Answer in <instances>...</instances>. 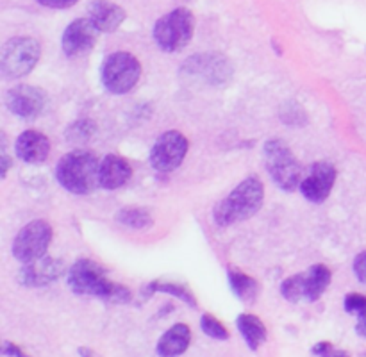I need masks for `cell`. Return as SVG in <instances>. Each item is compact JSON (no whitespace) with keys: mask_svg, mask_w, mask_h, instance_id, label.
I'll return each mask as SVG.
<instances>
[{"mask_svg":"<svg viewBox=\"0 0 366 357\" xmlns=\"http://www.w3.org/2000/svg\"><path fill=\"white\" fill-rule=\"evenodd\" d=\"M88 18L100 32H114L125 21V11L109 0H95L89 4Z\"/></svg>","mask_w":366,"mask_h":357,"instance_id":"16","label":"cell"},{"mask_svg":"<svg viewBox=\"0 0 366 357\" xmlns=\"http://www.w3.org/2000/svg\"><path fill=\"white\" fill-rule=\"evenodd\" d=\"M188 149L189 141L184 134H181L179 131L164 132L157 138L150 150V164L154 170L163 171V174L177 170L184 161Z\"/></svg>","mask_w":366,"mask_h":357,"instance_id":"9","label":"cell"},{"mask_svg":"<svg viewBox=\"0 0 366 357\" xmlns=\"http://www.w3.org/2000/svg\"><path fill=\"white\" fill-rule=\"evenodd\" d=\"M192 343V328L186 323H175L159 338L156 345V353L159 357H179L189 348Z\"/></svg>","mask_w":366,"mask_h":357,"instance_id":"17","label":"cell"},{"mask_svg":"<svg viewBox=\"0 0 366 357\" xmlns=\"http://www.w3.org/2000/svg\"><path fill=\"white\" fill-rule=\"evenodd\" d=\"M354 273L361 282L366 284V250L354 259Z\"/></svg>","mask_w":366,"mask_h":357,"instance_id":"27","label":"cell"},{"mask_svg":"<svg viewBox=\"0 0 366 357\" xmlns=\"http://www.w3.org/2000/svg\"><path fill=\"white\" fill-rule=\"evenodd\" d=\"M143 291H145V296L154 295V293H157V291L167 293V295H172V296H175V298L182 300V302L188 303V306L193 307V309H195V307H197L195 295H193L192 289H189L188 286H184V284H175V282H159V281H156V282H150V284H147Z\"/></svg>","mask_w":366,"mask_h":357,"instance_id":"21","label":"cell"},{"mask_svg":"<svg viewBox=\"0 0 366 357\" xmlns=\"http://www.w3.org/2000/svg\"><path fill=\"white\" fill-rule=\"evenodd\" d=\"M117 220L124 227L134 228V231H145L154 225L152 214L143 207H124V209L118 211Z\"/></svg>","mask_w":366,"mask_h":357,"instance_id":"22","label":"cell"},{"mask_svg":"<svg viewBox=\"0 0 366 357\" xmlns=\"http://www.w3.org/2000/svg\"><path fill=\"white\" fill-rule=\"evenodd\" d=\"M14 154L24 163H45L50 154V139L43 132L25 131L14 141Z\"/></svg>","mask_w":366,"mask_h":357,"instance_id":"14","label":"cell"},{"mask_svg":"<svg viewBox=\"0 0 366 357\" xmlns=\"http://www.w3.org/2000/svg\"><path fill=\"white\" fill-rule=\"evenodd\" d=\"M68 286L75 295L95 296L109 303H129L132 300L131 289L124 284L111 282L107 271L92 259L75 261L68 270Z\"/></svg>","mask_w":366,"mask_h":357,"instance_id":"1","label":"cell"},{"mask_svg":"<svg viewBox=\"0 0 366 357\" xmlns=\"http://www.w3.org/2000/svg\"><path fill=\"white\" fill-rule=\"evenodd\" d=\"M142 77V64L132 54L114 52L104 59L100 66L102 86L113 95H125L138 84Z\"/></svg>","mask_w":366,"mask_h":357,"instance_id":"6","label":"cell"},{"mask_svg":"<svg viewBox=\"0 0 366 357\" xmlns=\"http://www.w3.org/2000/svg\"><path fill=\"white\" fill-rule=\"evenodd\" d=\"M363 357H366V353H363Z\"/></svg>","mask_w":366,"mask_h":357,"instance_id":"35","label":"cell"},{"mask_svg":"<svg viewBox=\"0 0 366 357\" xmlns=\"http://www.w3.org/2000/svg\"><path fill=\"white\" fill-rule=\"evenodd\" d=\"M100 161L89 150H71L56 164V181L74 195H89L99 188Z\"/></svg>","mask_w":366,"mask_h":357,"instance_id":"3","label":"cell"},{"mask_svg":"<svg viewBox=\"0 0 366 357\" xmlns=\"http://www.w3.org/2000/svg\"><path fill=\"white\" fill-rule=\"evenodd\" d=\"M77 352H79V356H81V357H97V353L93 352L89 346H79Z\"/></svg>","mask_w":366,"mask_h":357,"instance_id":"33","label":"cell"},{"mask_svg":"<svg viewBox=\"0 0 366 357\" xmlns=\"http://www.w3.org/2000/svg\"><path fill=\"white\" fill-rule=\"evenodd\" d=\"M99 29L93 25L89 18H77L71 21L63 32V52L68 57H79L88 54L95 46L97 38H99Z\"/></svg>","mask_w":366,"mask_h":357,"instance_id":"12","label":"cell"},{"mask_svg":"<svg viewBox=\"0 0 366 357\" xmlns=\"http://www.w3.org/2000/svg\"><path fill=\"white\" fill-rule=\"evenodd\" d=\"M332 350H335V346H332L331 341H318L317 345L311 348V353L317 357H325V356H329Z\"/></svg>","mask_w":366,"mask_h":357,"instance_id":"30","label":"cell"},{"mask_svg":"<svg viewBox=\"0 0 366 357\" xmlns=\"http://www.w3.org/2000/svg\"><path fill=\"white\" fill-rule=\"evenodd\" d=\"M343 307L349 314L361 316V314L366 313V296L361 295V293H349L343 300Z\"/></svg>","mask_w":366,"mask_h":357,"instance_id":"26","label":"cell"},{"mask_svg":"<svg viewBox=\"0 0 366 357\" xmlns=\"http://www.w3.org/2000/svg\"><path fill=\"white\" fill-rule=\"evenodd\" d=\"M336 182V168L331 163H315L304 171L302 181H300V193L306 196L310 202L322 203L329 195Z\"/></svg>","mask_w":366,"mask_h":357,"instance_id":"10","label":"cell"},{"mask_svg":"<svg viewBox=\"0 0 366 357\" xmlns=\"http://www.w3.org/2000/svg\"><path fill=\"white\" fill-rule=\"evenodd\" d=\"M227 278H229V286H231L232 293H234L242 302L245 303L256 302L257 295H259V282H257L256 278L247 275L245 271L234 270V268H229Z\"/></svg>","mask_w":366,"mask_h":357,"instance_id":"19","label":"cell"},{"mask_svg":"<svg viewBox=\"0 0 366 357\" xmlns=\"http://www.w3.org/2000/svg\"><path fill=\"white\" fill-rule=\"evenodd\" d=\"M0 161H2V178L6 177V174H7V170H9V166H11V159H9V154H7V150H6V134H4L2 132V157H0Z\"/></svg>","mask_w":366,"mask_h":357,"instance_id":"31","label":"cell"},{"mask_svg":"<svg viewBox=\"0 0 366 357\" xmlns=\"http://www.w3.org/2000/svg\"><path fill=\"white\" fill-rule=\"evenodd\" d=\"M200 328H202L204 334L209 336V338L213 339H218V341H225V339H229V336H231L229 334L227 327H225L218 318H214L213 314L209 313H204L202 316H200Z\"/></svg>","mask_w":366,"mask_h":357,"instance_id":"24","label":"cell"},{"mask_svg":"<svg viewBox=\"0 0 366 357\" xmlns=\"http://www.w3.org/2000/svg\"><path fill=\"white\" fill-rule=\"evenodd\" d=\"M46 93L41 88L29 84H18L11 88L6 95V106L16 116L24 120L39 116L46 106Z\"/></svg>","mask_w":366,"mask_h":357,"instance_id":"11","label":"cell"},{"mask_svg":"<svg viewBox=\"0 0 366 357\" xmlns=\"http://www.w3.org/2000/svg\"><path fill=\"white\" fill-rule=\"evenodd\" d=\"M236 325H238V331L242 334V338L245 339L247 346L250 350H257L263 346V343L267 341L268 331L267 325L263 323L261 318H257L256 314L252 313H242L236 320Z\"/></svg>","mask_w":366,"mask_h":357,"instance_id":"18","label":"cell"},{"mask_svg":"<svg viewBox=\"0 0 366 357\" xmlns=\"http://www.w3.org/2000/svg\"><path fill=\"white\" fill-rule=\"evenodd\" d=\"M306 275V300L315 302L325 293V289L331 284L332 273L325 264H315L307 270Z\"/></svg>","mask_w":366,"mask_h":357,"instance_id":"20","label":"cell"},{"mask_svg":"<svg viewBox=\"0 0 366 357\" xmlns=\"http://www.w3.org/2000/svg\"><path fill=\"white\" fill-rule=\"evenodd\" d=\"M41 56L38 39L16 36L6 41L0 54V70L6 79H20L31 74Z\"/></svg>","mask_w":366,"mask_h":357,"instance_id":"7","label":"cell"},{"mask_svg":"<svg viewBox=\"0 0 366 357\" xmlns=\"http://www.w3.org/2000/svg\"><path fill=\"white\" fill-rule=\"evenodd\" d=\"M2 353L7 357H31V356H27V353H25L20 346L14 345V343H11V341L4 343Z\"/></svg>","mask_w":366,"mask_h":357,"instance_id":"29","label":"cell"},{"mask_svg":"<svg viewBox=\"0 0 366 357\" xmlns=\"http://www.w3.org/2000/svg\"><path fill=\"white\" fill-rule=\"evenodd\" d=\"M264 161L272 181L285 191H293L302 181V166L295 154L282 139H268L264 143Z\"/></svg>","mask_w":366,"mask_h":357,"instance_id":"5","label":"cell"},{"mask_svg":"<svg viewBox=\"0 0 366 357\" xmlns=\"http://www.w3.org/2000/svg\"><path fill=\"white\" fill-rule=\"evenodd\" d=\"M154 41L164 52H179L189 45L195 34V16L186 7L170 11L154 25Z\"/></svg>","mask_w":366,"mask_h":357,"instance_id":"4","label":"cell"},{"mask_svg":"<svg viewBox=\"0 0 366 357\" xmlns=\"http://www.w3.org/2000/svg\"><path fill=\"white\" fill-rule=\"evenodd\" d=\"M356 332L361 336V338H366V313L361 314V316H357Z\"/></svg>","mask_w":366,"mask_h":357,"instance_id":"32","label":"cell"},{"mask_svg":"<svg viewBox=\"0 0 366 357\" xmlns=\"http://www.w3.org/2000/svg\"><path fill=\"white\" fill-rule=\"evenodd\" d=\"M325 357H350V353L349 352H345V350H332L331 353H329V356H325Z\"/></svg>","mask_w":366,"mask_h":357,"instance_id":"34","label":"cell"},{"mask_svg":"<svg viewBox=\"0 0 366 357\" xmlns=\"http://www.w3.org/2000/svg\"><path fill=\"white\" fill-rule=\"evenodd\" d=\"M39 6L50 7V9H66V7L75 6L79 0H36Z\"/></svg>","mask_w":366,"mask_h":357,"instance_id":"28","label":"cell"},{"mask_svg":"<svg viewBox=\"0 0 366 357\" xmlns=\"http://www.w3.org/2000/svg\"><path fill=\"white\" fill-rule=\"evenodd\" d=\"M264 186L256 175L239 182L225 198L213 207V220L218 227H227L236 221L249 220L263 206Z\"/></svg>","mask_w":366,"mask_h":357,"instance_id":"2","label":"cell"},{"mask_svg":"<svg viewBox=\"0 0 366 357\" xmlns=\"http://www.w3.org/2000/svg\"><path fill=\"white\" fill-rule=\"evenodd\" d=\"M95 132V124L89 120H79L74 125H70L66 132V138L75 143H86Z\"/></svg>","mask_w":366,"mask_h":357,"instance_id":"25","label":"cell"},{"mask_svg":"<svg viewBox=\"0 0 366 357\" xmlns=\"http://www.w3.org/2000/svg\"><path fill=\"white\" fill-rule=\"evenodd\" d=\"M132 177V166L127 159L117 154H107L100 161L99 184L104 189H118L127 184Z\"/></svg>","mask_w":366,"mask_h":357,"instance_id":"15","label":"cell"},{"mask_svg":"<svg viewBox=\"0 0 366 357\" xmlns=\"http://www.w3.org/2000/svg\"><path fill=\"white\" fill-rule=\"evenodd\" d=\"M52 227L45 220L29 221L20 228L13 241V256L20 263H31L46 256L50 241H52Z\"/></svg>","mask_w":366,"mask_h":357,"instance_id":"8","label":"cell"},{"mask_svg":"<svg viewBox=\"0 0 366 357\" xmlns=\"http://www.w3.org/2000/svg\"><path fill=\"white\" fill-rule=\"evenodd\" d=\"M281 295L293 303L306 298V275H292L286 281H282Z\"/></svg>","mask_w":366,"mask_h":357,"instance_id":"23","label":"cell"},{"mask_svg":"<svg viewBox=\"0 0 366 357\" xmlns=\"http://www.w3.org/2000/svg\"><path fill=\"white\" fill-rule=\"evenodd\" d=\"M64 271L63 261L54 259L50 256H43L39 259L25 263L18 273V281L21 286L27 288H43V286L52 284L54 281L61 277Z\"/></svg>","mask_w":366,"mask_h":357,"instance_id":"13","label":"cell"}]
</instances>
